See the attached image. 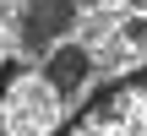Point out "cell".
Here are the masks:
<instances>
[{"mask_svg": "<svg viewBox=\"0 0 147 136\" xmlns=\"http://www.w3.org/2000/svg\"><path fill=\"white\" fill-rule=\"evenodd\" d=\"M71 5H27V16H22V38L27 44H49L55 33H65L71 27Z\"/></svg>", "mask_w": 147, "mask_h": 136, "instance_id": "obj_2", "label": "cell"}, {"mask_svg": "<svg viewBox=\"0 0 147 136\" xmlns=\"http://www.w3.org/2000/svg\"><path fill=\"white\" fill-rule=\"evenodd\" d=\"M55 136H147V71H131V76L109 82Z\"/></svg>", "mask_w": 147, "mask_h": 136, "instance_id": "obj_1", "label": "cell"}, {"mask_svg": "<svg viewBox=\"0 0 147 136\" xmlns=\"http://www.w3.org/2000/svg\"><path fill=\"white\" fill-rule=\"evenodd\" d=\"M55 93H76L82 82H87V55L82 49H60L55 60H49V76H44Z\"/></svg>", "mask_w": 147, "mask_h": 136, "instance_id": "obj_3", "label": "cell"}]
</instances>
